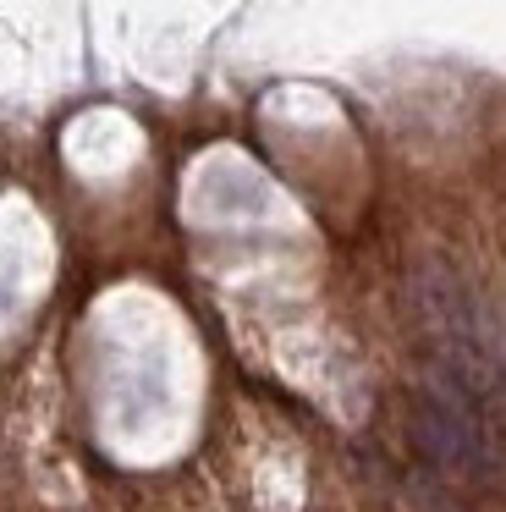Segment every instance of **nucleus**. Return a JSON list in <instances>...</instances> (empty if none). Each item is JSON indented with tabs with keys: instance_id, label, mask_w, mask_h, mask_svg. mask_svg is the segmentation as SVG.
I'll return each mask as SVG.
<instances>
[{
	"instance_id": "f03ea898",
	"label": "nucleus",
	"mask_w": 506,
	"mask_h": 512,
	"mask_svg": "<svg viewBox=\"0 0 506 512\" xmlns=\"http://www.w3.org/2000/svg\"><path fill=\"white\" fill-rule=\"evenodd\" d=\"M413 446L446 474H490L495 468V430L479 397L457 386L446 369H429L418 380V397L407 408Z\"/></svg>"
},
{
	"instance_id": "f257e3e1",
	"label": "nucleus",
	"mask_w": 506,
	"mask_h": 512,
	"mask_svg": "<svg viewBox=\"0 0 506 512\" xmlns=\"http://www.w3.org/2000/svg\"><path fill=\"white\" fill-rule=\"evenodd\" d=\"M413 309L424 336L435 342V369H446L468 397L495 402L506 397V353L490 336L484 314L473 309V298L462 292V281L446 265H418L413 270Z\"/></svg>"
}]
</instances>
